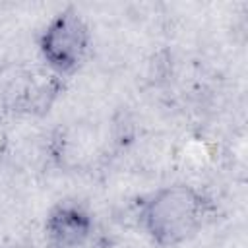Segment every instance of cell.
Instances as JSON below:
<instances>
[{"label": "cell", "mask_w": 248, "mask_h": 248, "mask_svg": "<svg viewBox=\"0 0 248 248\" xmlns=\"http://www.w3.org/2000/svg\"><path fill=\"white\" fill-rule=\"evenodd\" d=\"M91 29L76 8L54 14L37 39L39 54L52 74L66 78L76 74L91 52Z\"/></svg>", "instance_id": "cell-2"}, {"label": "cell", "mask_w": 248, "mask_h": 248, "mask_svg": "<svg viewBox=\"0 0 248 248\" xmlns=\"http://www.w3.org/2000/svg\"><path fill=\"white\" fill-rule=\"evenodd\" d=\"M4 248H35L33 244H27V242H16V244H8Z\"/></svg>", "instance_id": "cell-6"}, {"label": "cell", "mask_w": 248, "mask_h": 248, "mask_svg": "<svg viewBox=\"0 0 248 248\" xmlns=\"http://www.w3.org/2000/svg\"><path fill=\"white\" fill-rule=\"evenodd\" d=\"M8 145H10V138H8V130L4 128V124L0 122V161L4 159L6 151H8Z\"/></svg>", "instance_id": "cell-5"}, {"label": "cell", "mask_w": 248, "mask_h": 248, "mask_svg": "<svg viewBox=\"0 0 248 248\" xmlns=\"http://www.w3.org/2000/svg\"><path fill=\"white\" fill-rule=\"evenodd\" d=\"M213 213L211 198L192 184H169L141 200L138 223L149 240L174 248L194 238Z\"/></svg>", "instance_id": "cell-1"}, {"label": "cell", "mask_w": 248, "mask_h": 248, "mask_svg": "<svg viewBox=\"0 0 248 248\" xmlns=\"http://www.w3.org/2000/svg\"><path fill=\"white\" fill-rule=\"evenodd\" d=\"M93 229L95 221L91 211L76 200L54 203L43 225L48 248H83L93 236Z\"/></svg>", "instance_id": "cell-4"}, {"label": "cell", "mask_w": 248, "mask_h": 248, "mask_svg": "<svg viewBox=\"0 0 248 248\" xmlns=\"http://www.w3.org/2000/svg\"><path fill=\"white\" fill-rule=\"evenodd\" d=\"M64 91V78L50 70H27L16 76L4 93L10 112L25 116H43Z\"/></svg>", "instance_id": "cell-3"}]
</instances>
